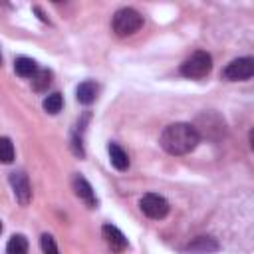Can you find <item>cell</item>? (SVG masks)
<instances>
[{"label":"cell","instance_id":"obj_16","mask_svg":"<svg viewBox=\"0 0 254 254\" xmlns=\"http://www.w3.org/2000/svg\"><path fill=\"white\" fill-rule=\"evenodd\" d=\"M14 161V145L8 137H0V163H12Z\"/></svg>","mask_w":254,"mask_h":254},{"label":"cell","instance_id":"obj_18","mask_svg":"<svg viewBox=\"0 0 254 254\" xmlns=\"http://www.w3.org/2000/svg\"><path fill=\"white\" fill-rule=\"evenodd\" d=\"M0 65H2V54H0Z\"/></svg>","mask_w":254,"mask_h":254},{"label":"cell","instance_id":"obj_13","mask_svg":"<svg viewBox=\"0 0 254 254\" xmlns=\"http://www.w3.org/2000/svg\"><path fill=\"white\" fill-rule=\"evenodd\" d=\"M6 254H28V240L24 234H14L6 244Z\"/></svg>","mask_w":254,"mask_h":254},{"label":"cell","instance_id":"obj_1","mask_svg":"<svg viewBox=\"0 0 254 254\" xmlns=\"http://www.w3.org/2000/svg\"><path fill=\"white\" fill-rule=\"evenodd\" d=\"M200 141L196 127L189 123H171L161 133V147L171 155L190 153Z\"/></svg>","mask_w":254,"mask_h":254},{"label":"cell","instance_id":"obj_4","mask_svg":"<svg viewBox=\"0 0 254 254\" xmlns=\"http://www.w3.org/2000/svg\"><path fill=\"white\" fill-rule=\"evenodd\" d=\"M139 206H141L143 214L149 216V218H153V220H161V218H165L169 214V202L161 194H155V192L143 194Z\"/></svg>","mask_w":254,"mask_h":254},{"label":"cell","instance_id":"obj_11","mask_svg":"<svg viewBox=\"0 0 254 254\" xmlns=\"http://www.w3.org/2000/svg\"><path fill=\"white\" fill-rule=\"evenodd\" d=\"M107 151H109V161H111V165H113L117 171L129 169V157H127V153H125L117 143H109Z\"/></svg>","mask_w":254,"mask_h":254},{"label":"cell","instance_id":"obj_3","mask_svg":"<svg viewBox=\"0 0 254 254\" xmlns=\"http://www.w3.org/2000/svg\"><path fill=\"white\" fill-rule=\"evenodd\" d=\"M210 69H212V58H210V54H206L202 50L190 54V58H187L181 65V73L190 79H200V77L208 75Z\"/></svg>","mask_w":254,"mask_h":254},{"label":"cell","instance_id":"obj_17","mask_svg":"<svg viewBox=\"0 0 254 254\" xmlns=\"http://www.w3.org/2000/svg\"><path fill=\"white\" fill-rule=\"evenodd\" d=\"M40 246H42V252H44V254H60L58 244H56V240H54L52 234H42Z\"/></svg>","mask_w":254,"mask_h":254},{"label":"cell","instance_id":"obj_5","mask_svg":"<svg viewBox=\"0 0 254 254\" xmlns=\"http://www.w3.org/2000/svg\"><path fill=\"white\" fill-rule=\"evenodd\" d=\"M254 73V60L252 58H238V60H232L222 75L228 79V81H244V79H250Z\"/></svg>","mask_w":254,"mask_h":254},{"label":"cell","instance_id":"obj_8","mask_svg":"<svg viewBox=\"0 0 254 254\" xmlns=\"http://www.w3.org/2000/svg\"><path fill=\"white\" fill-rule=\"evenodd\" d=\"M71 185H73L75 196H77L79 200H83V202H85V206H89V208H95V206H97L95 192H93L91 185H89L81 175H75V177H73V181H71Z\"/></svg>","mask_w":254,"mask_h":254},{"label":"cell","instance_id":"obj_2","mask_svg":"<svg viewBox=\"0 0 254 254\" xmlns=\"http://www.w3.org/2000/svg\"><path fill=\"white\" fill-rule=\"evenodd\" d=\"M111 26H113V32L117 36L125 38V36L135 34L143 26V16L133 8H121V10L115 12Z\"/></svg>","mask_w":254,"mask_h":254},{"label":"cell","instance_id":"obj_6","mask_svg":"<svg viewBox=\"0 0 254 254\" xmlns=\"http://www.w3.org/2000/svg\"><path fill=\"white\" fill-rule=\"evenodd\" d=\"M10 185H12V190H14L16 200H18L22 206L30 204V200H32V187H30L28 177H26L22 171H16V173L10 175Z\"/></svg>","mask_w":254,"mask_h":254},{"label":"cell","instance_id":"obj_10","mask_svg":"<svg viewBox=\"0 0 254 254\" xmlns=\"http://www.w3.org/2000/svg\"><path fill=\"white\" fill-rule=\"evenodd\" d=\"M97 91H99L97 83L87 79V81H83V83H79V85H77V89H75V97H77V101H79V103L89 105V103H93V101H95Z\"/></svg>","mask_w":254,"mask_h":254},{"label":"cell","instance_id":"obj_7","mask_svg":"<svg viewBox=\"0 0 254 254\" xmlns=\"http://www.w3.org/2000/svg\"><path fill=\"white\" fill-rule=\"evenodd\" d=\"M101 234H103V238H105L107 246H109L113 252H117V254H119V252H123V250L129 246L127 238L123 236V232H121L117 226H113V224H103Z\"/></svg>","mask_w":254,"mask_h":254},{"label":"cell","instance_id":"obj_9","mask_svg":"<svg viewBox=\"0 0 254 254\" xmlns=\"http://www.w3.org/2000/svg\"><path fill=\"white\" fill-rule=\"evenodd\" d=\"M187 250L192 252V254H212V252L218 250V244H216V240L210 238V236H198V238H194V240L187 246Z\"/></svg>","mask_w":254,"mask_h":254},{"label":"cell","instance_id":"obj_12","mask_svg":"<svg viewBox=\"0 0 254 254\" xmlns=\"http://www.w3.org/2000/svg\"><path fill=\"white\" fill-rule=\"evenodd\" d=\"M14 71L20 75V77H34V73L38 71V65L32 58H18L14 62Z\"/></svg>","mask_w":254,"mask_h":254},{"label":"cell","instance_id":"obj_15","mask_svg":"<svg viewBox=\"0 0 254 254\" xmlns=\"http://www.w3.org/2000/svg\"><path fill=\"white\" fill-rule=\"evenodd\" d=\"M62 105H64V97H62V93H50L46 99H44V109L48 111V113H52V115H56L60 109H62Z\"/></svg>","mask_w":254,"mask_h":254},{"label":"cell","instance_id":"obj_19","mask_svg":"<svg viewBox=\"0 0 254 254\" xmlns=\"http://www.w3.org/2000/svg\"><path fill=\"white\" fill-rule=\"evenodd\" d=\"M0 232H2V222H0Z\"/></svg>","mask_w":254,"mask_h":254},{"label":"cell","instance_id":"obj_14","mask_svg":"<svg viewBox=\"0 0 254 254\" xmlns=\"http://www.w3.org/2000/svg\"><path fill=\"white\" fill-rule=\"evenodd\" d=\"M50 83H52V71H48V69H38V71L34 73V77H32V87H34L36 91L48 89Z\"/></svg>","mask_w":254,"mask_h":254}]
</instances>
